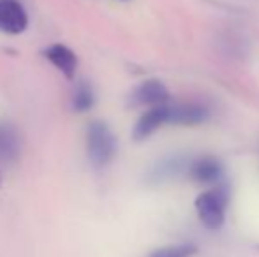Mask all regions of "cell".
Wrapping results in <instances>:
<instances>
[{"instance_id":"obj_4","label":"cell","mask_w":259,"mask_h":257,"mask_svg":"<svg viewBox=\"0 0 259 257\" xmlns=\"http://www.w3.org/2000/svg\"><path fill=\"white\" fill-rule=\"evenodd\" d=\"M28 28V13L18 0H0V32L20 35Z\"/></svg>"},{"instance_id":"obj_7","label":"cell","mask_w":259,"mask_h":257,"mask_svg":"<svg viewBox=\"0 0 259 257\" xmlns=\"http://www.w3.org/2000/svg\"><path fill=\"white\" fill-rule=\"evenodd\" d=\"M210 117V111L203 104L196 102H182L169 104V118L167 124L173 125H199L205 124Z\"/></svg>"},{"instance_id":"obj_1","label":"cell","mask_w":259,"mask_h":257,"mask_svg":"<svg viewBox=\"0 0 259 257\" xmlns=\"http://www.w3.org/2000/svg\"><path fill=\"white\" fill-rule=\"evenodd\" d=\"M116 136L103 120L90 122L87 129V157L92 168L104 169L113 162L116 155Z\"/></svg>"},{"instance_id":"obj_12","label":"cell","mask_w":259,"mask_h":257,"mask_svg":"<svg viewBox=\"0 0 259 257\" xmlns=\"http://www.w3.org/2000/svg\"><path fill=\"white\" fill-rule=\"evenodd\" d=\"M198 248L192 243H178V245H167L152 250L148 257H192L196 255Z\"/></svg>"},{"instance_id":"obj_2","label":"cell","mask_w":259,"mask_h":257,"mask_svg":"<svg viewBox=\"0 0 259 257\" xmlns=\"http://www.w3.org/2000/svg\"><path fill=\"white\" fill-rule=\"evenodd\" d=\"M229 201V190L224 183L201 192L196 197V212L201 224L210 231H217L224 226L226 220V206Z\"/></svg>"},{"instance_id":"obj_3","label":"cell","mask_w":259,"mask_h":257,"mask_svg":"<svg viewBox=\"0 0 259 257\" xmlns=\"http://www.w3.org/2000/svg\"><path fill=\"white\" fill-rule=\"evenodd\" d=\"M169 100V92H167L166 85L159 79H145L138 86H134L133 92L127 97V104L131 108H140V106H160V104H167Z\"/></svg>"},{"instance_id":"obj_5","label":"cell","mask_w":259,"mask_h":257,"mask_svg":"<svg viewBox=\"0 0 259 257\" xmlns=\"http://www.w3.org/2000/svg\"><path fill=\"white\" fill-rule=\"evenodd\" d=\"M169 118V104H160L147 110L140 118H138L136 125L133 129V139L134 141H145L160 129L164 124H167Z\"/></svg>"},{"instance_id":"obj_6","label":"cell","mask_w":259,"mask_h":257,"mask_svg":"<svg viewBox=\"0 0 259 257\" xmlns=\"http://www.w3.org/2000/svg\"><path fill=\"white\" fill-rule=\"evenodd\" d=\"M42 55L64 78H74L76 71H78V57H76V53L69 46L55 42V44L46 46Z\"/></svg>"},{"instance_id":"obj_8","label":"cell","mask_w":259,"mask_h":257,"mask_svg":"<svg viewBox=\"0 0 259 257\" xmlns=\"http://www.w3.org/2000/svg\"><path fill=\"white\" fill-rule=\"evenodd\" d=\"M21 157V137L16 127L0 122V164L13 166Z\"/></svg>"},{"instance_id":"obj_11","label":"cell","mask_w":259,"mask_h":257,"mask_svg":"<svg viewBox=\"0 0 259 257\" xmlns=\"http://www.w3.org/2000/svg\"><path fill=\"white\" fill-rule=\"evenodd\" d=\"M180 171V161L178 159H169V161H162L150 169L148 173V180L154 183H160L164 180L171 178V176H177Z\"/></svg>"},{"instance_id":"obj_10","label":"cell","mask_w":259,"mask_h":257,"mask_svg":"<svg viewBox=\"0 0 259 257\" xmlns=\"http://www.w3.org/2000/svg\"><path fill=\"white\" fill-rule=\"evenodd\" d=\"M96 104V92H94V86L89 81H81L74 88L71 97V108L76 113H87L90 111Z\"/></svg>"},{"instance_id":"obj_13","label":"cell","mask_w":259,"mask_h":257,"mask_svg":"<svg viewBox=\"0 0 259 257\" xmlns=\"http://www.w3.org/2000/svg\"><path fill=\"white\" fill-rule=\"evenodd\" d=\"M0 182H2V176H0Z\"/></svg>"},{"instance_id":"obj_9","label":"cell","mask_w":259,"mask_h":257,"mask_svg":"<svg viewBox=\"0 0 259 257\" xmlns=\"http://www.w3.org/2000/svg\"><path fill=\"white\" fill-rule=\"evenodd\" d=\"M189 175L198 183H215L222 178V164L213 157H201L191 164Z\"/></svg>"}]
</instances>
